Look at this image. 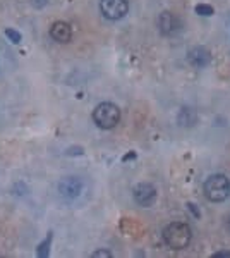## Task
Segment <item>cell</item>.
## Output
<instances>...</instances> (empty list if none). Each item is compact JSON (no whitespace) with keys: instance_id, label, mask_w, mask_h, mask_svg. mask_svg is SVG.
Listing matches in <instances>:
<instances>
[{"instance_id":"cell-1","label":"cell","mask_w":230,"mask_h":258,"mask_svg":"<svg viewBox=\"0 0 230 258\" xmlns=\"http://www.w3.org/2000/svg\"><path fill=\"white\" fill-rule=\"evenodd\" d=\"M162 236H163V243L170 249H184L189 246L192 231H191V227L184 222H172V224H169V226H165Z\"/></svg>"},{"instance_id":"cell-2","label":"cell","mask_w":230,"mask_h":258,"mask_svg":"<svg viewBox=\"0 0 230 258\" xmlns=\"http://www.w3.org/2000/svg\"><path fill=\"white\" fill-rule=\"evenodd\" d=\"M204 197L210 202L220 203L230 197V179L223 174H211L204 182Z\"/></svg>"},{"instance_id":"cell-3","label":"cell","mask_w":230,"mask_h":258,"mask_svg":"<svg viewBox=\"0 0 230 258\" xmlns=\"http://www.w3.org/2000/svg\"><path fill=\"white\" fill-rule=\"evenodd\" d=\"M93 120L102 129H114L120 122V109L112 102H103L95 107Z\"/></svg>"},{"instance_id":"cell-4","label":"cell","mask_w":230,"mask_h":258,"mask_svg":"<svg viewBox=\"0 0 230 258\" xmlns=\"http://www.w3.org/2000/svg\"><path fill=\"white\" fill-rule=\"evenodd\" d=\"M129 11L127 0H100V12L108 21L122 19Z\"/></svg>"},{"instance_id":"cell-5","label":"cell","mask_w":230,"mask_h":258,"mask_svg":"<svg viewBox=\"0 0 230 258\" xmlns=\"http://www.w3.org/2000/svg\"><path fill=\"white\" fill-rule=\"evenodd\" d=\"M157 26L160 30L162 35L165 36H174L182 30V21L179 19V16H175L170 11H163L157 19Z\"/></svg>"},{"instance_id":"cell-6","label":"cell","mask_w":230,"mask_h":258,"mask_svg":"<svg viewBox=\"0 0 230 258\" xmlns=\"http://www.w3.org/2000/svg\"><path fill=\"white\" fill-rule=\"evenodd\" d=\"M132 198H134V202L137 205L149 207V205H153L155 200H157V188H155L153 184H149V182H139V184H136L134 189H132Z\"/></svg>"},{"instance_id":"cell-7","label":"cell","mask_w":230,"mask_h":258,"mask_svg":"<svg viewBox=\"0 0 230 258\" xmlns=\"http://www.w3.org/2000/svg\"><path fill=\"white\" fill-rule=\"evenodd\" d=\"M81 191H83V181L79 177L69 176L58 182V193H60V197H64L67 200L78 198L79 195H81Z\"/></svg>"},{"instance_id":"cell-8","label":"cell","mask_w":230,"mask_h":258,"mask_svg":"<svg viewBox=\"0 0 230 258\" xmlns=\"http://www.w3.org/2000/svg\"><path fill=\"white\" fill-rule=\"evenodd\" d=\"M187 60L194 68H206L211 62V52L204 47H194L187 52Z\"/></svg>"},{"instance_id":"cell-9","label":"cell","mask_w":230,"mask_h":258,"mask_svg":"<svg viewBox=\"0 0 230 258\" xmlns=\"http://www.w3.org/2000/svg\"><path fill=\"white\" fill-rule=\"evenodd\" d=\"M50 36L58 43H67L72 38V28L65 21H57L50 26Z\"/></svg>"},{"instance_id":"cell-10","label":"cell","mask_w":230,"mask_h":258,"mask_svg":"<svg viewBox=\"0 0 230 258\" xmlns=\"http://www.w3.org/2000/svg\"><path fill=\"white\" fill-rule=\"evenodd\" d=\"M196 120H198V115H196V112L189 109V107H182L181 112H179V124L181 126H194Z\"/></svg>"},{"instance_id":"cell-11","label":"cell","mask_w":230,"mask_h":258,"mask_svg":"<svg viewBox=\"0 0 230 258\" xmlns=\"http://www.w3.org/2000/svg\"><path fill=\"white\" fill-rule=\"evenodd\" d=\"M196 14L199 16H211L213 14V7L211 6H206V4H199V6H196Z\"/></svg>"},{"instance_id":"cell-12","label":"cell","mask_w":230,"mask_h":258,"mask_svg":"<svg viewBox=\"0 0 230 258\" xmlns=\"http://www.w3.org/2000/svg\"><path fill=\"white\" fill-rule=\"evenodd\" d=\"M6 36L12 41V43H21V40H23V36H21L16 30H12V28H7V30H6Z\"/></svg>"},{"instance_id":"cell-13","label":"cell","mask_w":230,"mask_h":258,"mask_svg":"<svg viewBox=\"0 0 230 258\" xmlns=\"http://www.w3.org/2000/svg\"><path fill=\"white\" fill-rule=\"evenodd\" d=\"M50 239H52V236H48V241H45L43 244H40V248H38V255H40V256L48 255V244H50Z\"/></svg>"},{"instance_id":"cell-14","label":"cell","mask_w":230,"mask_h":258,"mask_svg":"<svg viewBox=\"0 0 230 258\" xmlns=\"http://www.w3.org/2000/svg\"><path fill=\"white\" fill-rule=\"evenodd\" d=\"M114 255H112L110 251H107V249H98V251L93 253V258H112Z\"/></svg>"},{"instance_id":"cell-15","label":"cell","mask_w":230,"mask_h":258,"mask_svg":"<svg viewBox=\"0 0 230 258\" xmlns=\"http://www.w3.org/2000/svg\"><path fill=\"white\" fill-rule=\"evenodd\" d=\"M187 207H189V210L192 212V214H194V217H199V210L196 209V207L192 205V203H189V205H187Z\"/></svg>"},{"instance_id":"cell-16","label":"cell","mask_w":230,"mask_h":258,"mask_svg":"<svg viewBox=\"0 0 230 258\" xmlns=\"http://www.w3.org/2000/svg\"><path fill=\"white\" fill-rule=\"evenodd\" d=\"M213 256H230V251H216L213 253Z\"/></svg>"}]
</instances>
